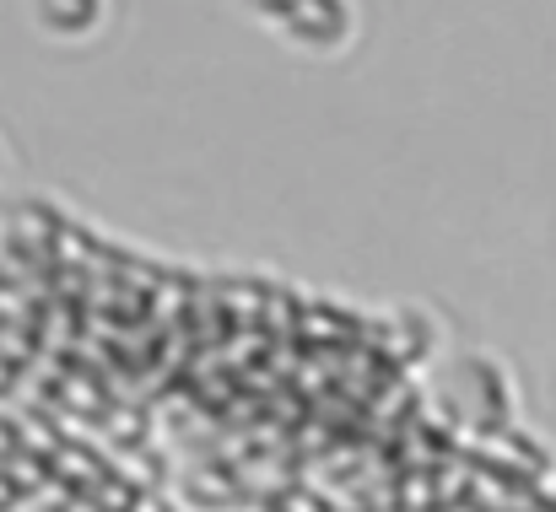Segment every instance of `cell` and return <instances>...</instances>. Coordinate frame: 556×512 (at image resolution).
<instances>
[{"mask_svg":"<svg viewBox=\"0 0 556 512\" xmlns=\"http://www.w3.org/2000/svg\"><path fill=\"white\" fill-rule=\"evenodd\" d=\"M292 49H314V54H336L352 38V5L346 0H298V11L276 27Z\"/></svg>","mask_w":556,"mask_h":512,"instance_id":"6da1fadb","label":"cell"},{"mask_svg":"<svg viewBox=\"0 0 556 512\" xmlns=\"http://www.w3.org/2000/svg\"><path fill=\"white\" fill-rule=\"evenodd\" d=\"M33 22H38L49 38L81 43L87 33H98V22H103V0H33Z\"/></svg>","mask_w":556,"mask_h":512,"instance_id":"7a4b0ae2","label":"cell"},{"mask_svg":"<svg viewBox=\"0 0 556 512\" xmlns=\"http://www.w3.org/2000/svg\"><path fill=\"white\" fill-rule=\"evenodd\" d=\"M243 5H249L260 22H270V27H281V22L298 11V0H243Z\"/></svg>","mask_w":556,"mask_h":512,"instance_id":"3957f363","label":"cell"},{"mask_svg":"<svg viewBox=\"0 0 556 512\" xmlns=\"http://www.w3.org/2000/svg\"><path fill=\"white\" fill-rule=\"evenodd\" d=\"M16 508V486H11V475H0V512Z\"/></svg>","mask_w":556,"mask_h":512,"instance_id":"277c9868","label":"cell"}]
</instances>
